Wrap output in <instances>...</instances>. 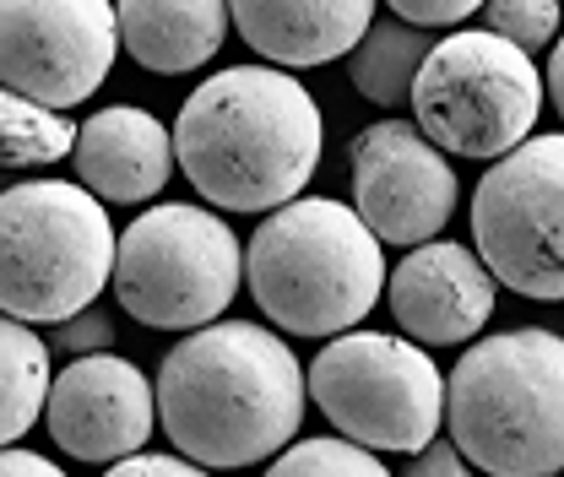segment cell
I'll return each instance as SVG.
<instances>
[{"mask_svg":"<svg viewBox=\"0 0 564 477\" xmlns=\"http://www.w3.org/2000/svg\"><path fill=\"white\" fill-rule=\"evenodd\" d=\"M310 375L293 347L250 321H207L158 369V423L174 451L223 467H261L299 434Z\"/></svg>","mask_w":564,"mask_h":477,"instance_id":"obj_1","label":"cell"},{"mask_svg":"<svg viewBox=\"0 0 564 477\" xmlns=\"http://www.w3.org/2000/svg\"><path fill=\"white\" fill-rule=\"evenodd\" d=\"M321 147L326 120L315 93L272 61L207 76L174 120V158L185 180L223 212H272L304 196Z\"/></svg>","mask_w":564,"mask_h":477,"instance_id":"obj_2","label":"cell"},{"mask_svg":"<svg viewBox=\"0 0 564 477\" xmlns=\"http://www.w3.org/2000/svg\"><path fill=\"white\" fill-rule=\"evenodd\" d=\"M380 234L358 217V206L332 196H293L267 212L250 234L245 282L256 310L288 337H337L352 332L375 299L386 293Z\"/></svg>","mask_w":564,"mask_h":477,"instance_id":"obj_3","label":"cell"},{"mask_svg":"<svg viewBox=\"0 0 564 477\" xmlns=\"http://www.w3.org/2000/svg\"><path fill=\"white\" fill-rule=\"evenodd\" d=\"M445 423L478 473H564V337L516 326L473 342L445 375Z\"/></svg>","mask_w":564,"mask_h":477,"instance_id":"obj_4","label":"cell"},{"mask_svg":"<svg viewBox=\"0 0 564 477\" xmlns=\"http://www.w3.org/2000/svg\"><path fill=\"white\" fill-rule=\"evenodd\" d=\"M109 202L82 180H22L0 191V310L28 326H55L98 304L115 282L120 234Z\"/></svg>","mask_w":564,"mask_h":477,"instance_id":"obj_5","label":"cell"},{"mask_svg":"<svg viewBox=\"0 0 564 477\" xmlns=\"http://www.w3.org/2000/svg\"><path fill=\"white\" fill-rule=\"evenodd\" d=\"M239 234L207 206L163 202L141 212L115 250V299L152 332H196L239 299Z\"/></svg>","mask_w":564,"mask_h":477,"instance_id":"obj_6","label":"cell"},{"mask_svg":"<svg viewBox=\"0 0 564 477\" xmlns=\"http://www.w3.org/2000/svg\"><path fill=\"white\" fill-rule=\"evenodd\" d=\"M304 375L310 402L326 412V423L380 456H413L429 440H440L445 375L434 369L423 342L352 326L326 337Z\"/></svg>","mask_w":564,"mask_h":477,"instance_id":"obj_7","label":"cell"},{"mask_svg":"<svg viewBox=\"0 0 564 477\" xmlns=\"http://www.w3.org/2000/svg\"><path fill=\"white\" fill-rule=\"evenodd\" d=\"M543 115V76L532 55L494 28L451 33L429 50L413 87V120L451 158H505Z\"/></svg>","mask_w":564,"mask_h":477,"instance_id":"obj_8","label":"cell"},{"mask_svg":"<svg viewBox=\"0 0 564 477\" xmlns=\"http://www.w3.org/2000/svg\"><path fill=\"white\" fill-rule=\"evenodd\" d=\"M473 245L521 299H564V137H527L473 191Z\"/></svg>","mask_w":564,"mask_h":477,"instance_id":"obj_9","label":"cell"},{"mask_svg":"<svg viewBox=\"0 0 564 477\" xmlns=\"http://www.w3.org/2000/svg\"><path fill=\"white\" fill-rule=\"evenodd\" d=\"M120 50L109 0H0V82L50 109L87 104Z\"/></svg>","mask_w":564,"mask_h":477,"instance_id":"obj_10","label":"cell"},{"mask_svg":"<svg viewBox=\"0 0 564 477\" xmlns=\"http://www.w3.org/2000/svg\"><path fill=\"white\" fill-rule=\"evenodd\" d=\"M352 206L386 239L413 250L440 239L456 217V169L451 152L419 120H380L352 137Z\"/></svg>","mask_w":564,"mask_h":477,"instance_id":"obj_11","label":"cell"},{"mask_svg":"<svg viewBox=\"0 0 564 477\" xmlns=\"http://www.w3.org/2000/svg\"><path fill=\"white\" fill-rule=\"evenodd\" d=\"M158 386L120 353H82L50 380L44 423L70 462L115 467L152 440Z\"/></svg>","mask_w":564,"mask_h":477,"instance_id":"obj_12","label":"cell"},{"mask_svg":"<svg viewBox=\"0 0 564 477\" xmlns=\"http://www.w3.org/2000/svg\"><path fill=\"white\" fill-rule=\"evenodd\" d=\"M494 293L499 277L478 256V245H456V239H423L386 277L391 321L423 347L473 342L489 326Z\"/></svg>","mask_w":564,"mask_h":477,"instance_id":"obj_13","label":"cell"},{"mask_svg":"<svg viewBox=\"0 0 564 477\" xmlns=\"http://www.w3.org/2000/svg\"><path fill=\"white\" fill-rule=\"evenodd\" d=\"M70 163H76V180L109 206H141L152 202L169 174H174V131L158 126V115L131 109V104H115V109H98L70 147Z\"/></svg>","mask_w":564,"mask_h":477,"instance_id":"obj_14","label":"cell"},{"mask_svg":"<svg viewBox=\"0 0 564 477\" xmlns=\"http://www.w3.org/2000/svg\"><path fill=\"white\" fill-rule=\"evenodd\" d=\"M239 39L288 71H310L352 55L375 22V0H228Z\"/></svg>","mask_w":564,"mask_h":477,"instance_id":"obj_15","label":"cell"},{"mask_svg":"<svg viewBox=\"0 0 564 477\" xmlns=\"http://www.w3.org/2000/svg\"><path fill=\"white\" fill-rule=\"evenodd\" d=\"M120 44L141 71L185 76L207 66L228 39V0H115Z\"/></svg>","mask_w":564,"mask_h":477,"instance_id":"obj_16","label":"cell"},{"mask_svg":"<svg viewBox=\"0 0 564 477\" xmlns=\"http://www.w3.org/2000/svg\"><path fill=\"white\" fill-rule=\"evenodd\" d=\"M434 28L419 22H369V33L352 44L348 55V76L358 87V98L380 104V109H402L413 104V87H419V71L434 50Z\"/></svg>","mask_w":564,"mask_h":477,"instance_id":"obj_17","label":"cell"},{"mask_svg":"<svg viewBox=\"0 0 564 477\" xmlns=\"http://www.w3.org/2000/svg\"><path fill=\"white\" fill-rule=\"evenodd\" d=\"M50 342L39 337L28 321L6 315L0 310V445L22 440L39 418H44V402H50Z\"/></svg>","mask_w":564,"mask_h":477,"instance_id":"obj_18","label":"cell"},{"mask_svg":"<svg viewBox=\"0 0 564 477\" xmlns=\"http://www.w3.org/2000/svg\"><path fill=\"white\" fill-rule=\"evenodd\" d=\"M76 131L82 126H70L66 109L0 82V169H50L76 147Z\"/></svg>","mask_w":564,"mask_h":477,"instance_id":"obj_19","label":"cell"},{"mask_svg":"<svg viewBox=\"0 0 564 477\" xmlns=\"http://www.w3.org/2000/svg\"><path fill=\"white\" fill-rule=\"evenodd\" d=\"M272 473H337V477H386V462H380V451H369V445H358L348 434H321V440H293V445H282L278 456H272Z\"/></svg>","mask_w":564,"mask_h":477,"instance_id":"obj_20","label":"cell"},{"mask_svg":"<svg viewBox=\"0 0 564 477\" xmlns=\"http://www.w3.org/2000/svg\"><path fill=\"white\" fill-rule=\"evenodd\" d=\"M484 22L499 39L538 55V50H554L560 39V0H484Z\"/></svg>","mask_w":564,"mask_h":477,"instance_id":"obj_21","label":"cell"},{"mask_svg":"<svg viewBox=\"0 0 564 477\" xmlns=\"http://www.w3.org/2000/svg\"><path fill=\"white\" fill-rule=\"evenodd\" d=\"M55 353H70V358H82V353H109L115 347V321L104 315V310H76L66 321H55V342H50Z\"/></svg>","mask_w":564,"mask_h":477,"instance_id":"obj_22","label":"cell"},{"mask_svg":"<svg viewBox=\"0 0 564 477\" xmlns=\"http://www.w3.org/2000/svg\"><path fill=\"white\" fill-rule=\"evenodd\" d=\"M386 6L402 22H419V28H456L473 11H484V0H386Z\"/></svg>","mask_w":564,"mask_h":477,"instance_id":"obj_23","label":"cell"},{"mask_svg":"<svg viewBox=\"0 0 564 477\" xmlns=\"http://www.w3.org/2000/svg\"><path fill=\"white\" fill-rule=\"evenodd\" d=\"M115 477H191V473H207L202 462H191L185 451H174V456H158V451H131V456H120L115 467H109Z\"/></svg>","mask_w":564,"mask_h":477,"instance_id":"obj_24","label":"cell"},{"mask_svg":"<svg viewBox=\"0 0 564 477\" xmlns=\"http://www.w3.org/2000/svg\"><path fill=\"white\" fill-rule=\"evenodd\" d=\"M467 467H473V462H467V451H462L456 440H429L423 451L408 456V473L413 477H462Z\"/></svg>","mask_w":564,"mask_h":477,"instance_id":"obj_25","label":"cell"},{"mask_svg":"<svg viewBox=\"0 0 564 477\" xmlns=\"http://www.w3.org/2000/svg\"><path fill=\"white\" fill-rule=\"evenodd\" d=\"M17 473L55 477V462H50V456H39V451H22V445L11 440V445H0V477H17Z\"/></svg>","mask_w":564,"mask_h":477,"instance_id":"obj_26","label":"cell"},{"mask_svg":"<svg viewBox=\"0 0 564 477\" xmlns=\"http://www.w3.org/2000/svg\"><path fill=\"white\" fill-rule=\"evenodd\" d=\"M549 98H554V109H560V120H564V33L554 39V50H549Z\"/></svg>","mask_w":564,"mask_h":477,"instance_id":"obj_27","label":"cell"}]
</instances>
